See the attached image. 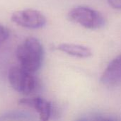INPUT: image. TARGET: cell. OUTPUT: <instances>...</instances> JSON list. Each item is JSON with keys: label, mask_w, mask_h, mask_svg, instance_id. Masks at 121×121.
<instances>
[{"label": "cell", "mask_w": 121, "mask_h": 121, "mask_svg": "<svg viewBox=\"0 0 121 121\" xmlns=\"http://www.w3.org/2000/svg\"><path fill=\"white\" fill-rule=\"evenodd\" d=\"M108 3L113 9H121V0H108Z\"/></svg>", "instance_id": "obj_10"}, {"label": "cell", "mask_w": 121, "mask_h": 121, "mask_svg": "<svg viewBox=\"0 0 121 121\" xmlns=\"http://www.w3.org/2000/svg\"><path fill=\"white\" fill-rule=\"evenodd\" d=\"M67 16L70 21L88 29H99L106 24V19L103 14L87 6H76L69 11Z\"/></svg>", "instance_id": "obj_2"}, {"label": "cell", "mask_w": 121, "mask_h": 121, "mask_svg": "<svg viewBox=\"0 0 121 121\" xmlns=\"http://www.w3.org/2000/svg\"><path fill=\"white\" fill-rule=\"evenodd\" d=\"M9 36V30L8 28L0 24V45L3 43Z\"/></svg>", "instance_id": "obj_9"}, {"label": "cell", "mask_w": 121, "mask_h": 121, "mask_svg": "<svg viewBox=\"0 0 121 121\" xmlns=\"http://www.w3.org/2000/svg\"><path fill=\"white\" fill-rule=\"evenodd\" d=\"M87 121L86 119H84V118H82V119H80V120H79V121Z\"/></svg>", "instance_id": "obj_12"}, {"label": "cell", "mask_w": 121, "mask_h": 121, "mask_svg": "<svg viewBox=\"0 0 121 121\" xmlns=\"http://www.w3.org/2000/svg\"><path fill=\"white\" fill-rule=\"evenodd\" d=\"M0 121H33V118L26 111H9L0 113Z\"/></svg>", "instance_id": "obj_8"}, {"label": "cell", "mask_w": 121, "mask_h": 121, "mask_svg": "<svg viewBox=\"0 0 121 121\" xmlns=\"http://www.w3.org/2000/svg\"><path fill=\"white\" fill-rule=\"evenodd\" d=\"M57 49L69 55L79 58H88L92 55L89 48L77 44L62 43L57 46Z\"/></svg>", "instance_id": "obj_7"}, {"label": "cell", "mask_w": 121, "mask_h": 121, "mask_svg": "<svg viewBox=\"0 0 121 121\" xmlns=\"http://www.w3.org/2000/svg\"><path fill=\"white\" fill-rule=\"evenodd\" d=\"M11 21L19 26L29 29L41 28L47 23L45 16L40 11L33 9L15 11L11 16Z\"/></svg>", "instance_id": "obj_4"}, {"label": "cell", "mask_w": 121, "mask_h": 121, "mask_svg": "<svg viewBox=\"0 0 121 121\" xmlns=\"http://www.w3.org/2000/svg\"><path fill=\"white\" fill-rule=\"evenodd\" d=\"M101 82L106 86H114L121 82V54L113 59L104 70Z\"/></svg>", "instance_id": "obj_5"}, {"label": "cell", "mask_w": 121, "mask_h": 121, "mask_svg": "<svg viewBox=\"0 0 121 121\" xmlns=\"http://www.w3.org/2000/svg\"><path fill=\"white\" fill-rule=\"evenodd\" d=\"M19 103L23 105L33 108L39 114L40 121H49L51 112L52 106L50 102L41 97H34L29 99H23Z\"/></svg>", "instance_id": "obj_6"}, {"label": "cell", "mask_w": 121, "mask_h": 121, "mask_svg": "<svg viewBox=\"0 0 121 121\" xmlns=\"http://www.w3.org/2000/svg\"><path fill=\"white\" fill-rule=\"evenodd\" d=\"M8 79L11 86L23 95L30 94L36 87V80L33 74L20 66L12 67L9 69Z\"/></svg>", "instance_id": "obj_3"}, {"label": "cell", "mask_w": 121, "mask_h": 121, "mask_svg": "<svg viewBox=\"0 0 121 121\" xmlns=\"http://www.w3.org/2000/svg\"><path fill=\"white\" fill-rule=\"evenodd\" d=\"M16 55L19 62V66L33 74L40 68L43 64L44 49L40 40L34 37H28L18 46Z\"/></svg>", "instance_id": "obj_1"}, {"label": "cell", "mask_w": 121, "mask_h": 121, "mask_svg": "<svg viewBox=\"0 0 121 121\" xmlns=\"http://www.w3.org/2000/svg\"><path fill=\"white\" fill-rule=\"evenodd\" d=\"M93 121H118L114 118L108 117V116H96Z\"/></svg>", "instance_id": "obj_11"}]
</instances>
